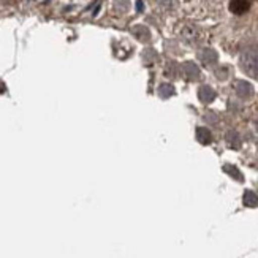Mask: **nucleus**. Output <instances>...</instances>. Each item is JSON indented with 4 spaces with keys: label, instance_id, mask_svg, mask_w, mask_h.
Instances as JSON below:
<instances>
[{
    "label": "nucleus",
    "instance_id": "obj_2",
    "mask_svg": "<svg viewBox=\"0 0 258 258\" xmlns=\"http://www.w3.org/2000/svg\"><path fill=\"white\" fill-rule=\"evenodd\" d=\"M249 8H250L249 0H231L230 4V10L234 15H244L245 11H249Z\"/></svg>",
    "mask_w": 258,
    "mask_h": 258
},
{
    "label": "nucleus",
    "instance_id": "obj_6",
    "mask_svg": "<svg viewBox=\"0 0 258 258\" xmlns=\"http://www.w3.org/2000/svg\"><path fill=\"white\" fill-rule=\"evenodd\" d=\"M200 59L205 65H212L217 62V52L214 49H203L200 52Z\"/></svg>",
    "mask_w": 258,
    "mask_h": 258
},
{
    "label": "nucleus",
    "instance_id": "obj_5",
    "mask_svg": "<svg viewBox=\"0 0 258 258\" xmlns=\"http://www.w3.org/2000/svg\"><path fill=\"white\" fill-rule=\"evenodd\" d=\"M182 70H184V75H185V78H187V80H190V81L197 80V78L200 76V70H198V67H197L195 63H192V62H187V63H184V65H182Z\"/></svg>",
    "mask_w": 258,
    "mask_h": 258
},
{
    "label": "nucleus",
    "instance_id": "obj_4",
    "mask_svg": "<svg viewBox=\"0 0 258 258\" xmlns=\"http://www.w3.org/2000/svg\"><path fill=\"white\" fill-rule=\"evenodd\" d=\"M198 95H200V100L203 103H211L212 100L216 98V92L214 89H211L209 86H201L200 91H198Z\"/></svg>",
    "mask_w": 258,
    "mask_h": 258
},
{
    "label": "nucleus",
    "instance_id": "obj_10",
    "mask_svg": "<svg viewBox=\"0 0 258 258\" xmlns=\"http://www.w3.org/2000/svg\"><path fill=\"white\" fill-rule=\"evenodd\" d=\"M227 143H228L230 148H233V149H238L239 146H241V140H239V137H238V133L230 132V133L227 135Z\"/></svg>",
    "mask_w": 258,
    "mask_h": 258
},
{
    "label": "nucleus",
    "instance_id": "obj_3",
    "mask_svg": "<svg viewBox=\"0 0 258 258\" xmlns=\"http://www.w3.org/2000/svg\"><path fill=\"white\" fill-rule=\"evenodd\" d=\"M236 94L241 98H250L253 95V87L245 81H238L236 83Z\"/></svg>",
    "mask_w": 258,
    "mask_h": 258
},
{
    "label": "nucleus",
    "instance_id": "obj_9",
    "mask_svg": "<svg viewBox=\"0 0 258 258\" xmlns=\"http://www.w3.org/2000/svg\"><path fill=\"white\" fill-rule=\"evenodd\" d=\"M244 205L249 208H256L258 206V197L252 192V190H247L244 194Z\"/></svg>",
    "mask_w": 258,
    "mask_h": 258
},
{
    "label": "nucleus",
    "instance_id": "obj_13",
    "mask_svg": "<svg viewBox=\"0 0 258 258\" xmlns=\"http://www.w3.org/2000/svg\"><path fill=\"white\" fill-rule=\"evenodd\" d=\"M157 4H159L162 8H165V10L177 8V0H157Z\"/></svg>",
    "mask_w": 258,
    "mask_h": 258
},
{
    "label": "nucleus",
    "instance_id": "obj_8",
    "mask_svg": "<svg viewBox=\"0 0 258 258\" xmlns=\"http://www.w3.org/2000/svg\"><path fill=\"white\" fill-rule=\"evenodd\" d=\"M182 37L187 40V41H195L198 38V30L194 27V26H185L182 29Z\"/></svg>",
    "mask_w": 258,
    "mask_h": 258
},
{
    "label": "nucleus",
    "instance_id": "obj_1",
    "mask_svg": "<svg viewBox=\"0 0 258 258\" xmlns=\"http://www.w3.org/2000/svg\"><path fill=\"white\" fill-rule=\"evenodd\" d=\"M241 67L247 75L258 78V48L256 46H252V48H247L245 51H242Z\"/></svg>",
    "mask_w": 258,
    "mask_h": 258
},
{
    "label": "nucleus",
    "instance_id": "obj_12",
    "mask_svg": "<svg viewBox=\"0 0 258 258\" xmlns=\"http://www.w3.org/2000/svg\"><path fill=\"white\" fill-rule=\"evenodd\" d=\"M159 92H160V95L162 97H171L173 94H174V87L171 86V84H162L160 86V89H159Z\"/></svg>",
    "mask_w": 258,
    "mask_h": 258
},
{
    "label": "nucleus",
    "instance_id": "obj_11",
    "mask_svg": "<svg viewBox=\"0 0 258 258\" xmlns=\"http://www.w3.org/2000/svg\"><path fill=\"white\" fill-rule=\"evenodd\" d=\"M223 171L228 173L231 177L238 179V181H242V174L239 173V170H238L236 166H233V165H225V166H223Z\"/></svg>",
    "mask_w": 258,
    "mask_h": 258
},
{
    "label": "nucleus",
    "instance_id": "obj_7",
    "mask_svg": "<svg viewBox=\"0 0 258 258\" xmlns=\"http://www.w3.org/2000/svg\"><path fill=\"white\" fill-rule=\"evenodd\" d=\"M197 140H198L201 144H209V143L212 141V135H211V132H209L208 128L200 127V128L197 130Z\"/></svg>",
    "mask_w": 258,
    "mask_h": 258
},
{
    "label": "nucleus",
    "instance_id": "obj_14",
    "mask_svg": "<svg viewBox=\"0 0 258 258\" xmlns=\"http://www.w3.org/2000/svg\"><path fill=\"white\" fill-rule=\"evenodd\" d=\"M256 128H258V122H256Z\"/></svg>",
    "mask_w": 258,
    "mask_h": 258
}]
</instances>
